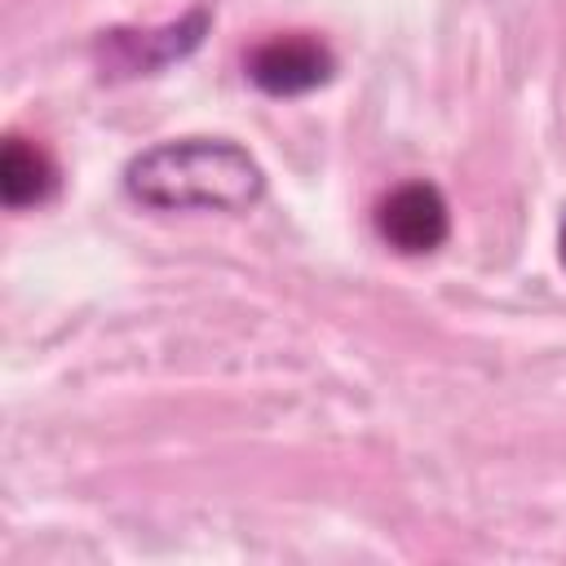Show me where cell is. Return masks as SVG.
<instances>
[{
	"label": "cell",
	"instance_id": "cell-1",
	"mask_svg": "<svg viewBox=\"0 0 566 566\" xmlns=\"http://www.w3.org/2000/svg\"><path fill=\"white\" fill-rule=\"evenodd\" d=\"M124 195L155 212H248L265 172L230 137H172L124 164Z\"/></svg>",
	"mask_w": 566,
	"mask_h": 566
},
{
	"label": "cell",
	"instance_id": "cell-2",
	"mask_svg": "<svg viewBox=\"0 0 566 566\" xmlns=\"http://www.w3.org/2000/svg\"><path fill=\"white\" fill-rule=\"evenodd\" d=\"M212 31V9L195 4L190 13L164 22V27H111L93 40V62L102 80H137V75H159L164 66L190 57L203 35Z\"/></svg>",
	"mask_w": 566,
	"mask_h": 566
},
{
	"label": "cell",
	"instance_id": "cell-3",
	"mask_svg": "<svg viewBox=\"0 0 566 566\" xmlns=\"http://www.w3.org/2000/svg\"><path fill=\"white\" fill-rule=\"evenodd\" d=\"M336 75V53L305 31L270 35L248 53V80L265 97H301L323 88Z\"/></svg>",
	"mask_w": 566,
	"mask_h": 566
},
{
	"label": "cell",
	"instance_id": "cell-4",
	"mask_svg": "<svg viewBox=\"0 0 566 566\" xmlns=\"http://www.w3.org/2000/svg\"><path fill=\"white\" fill-rule=\"evenodd\" d=\"M376 234L402 252V256H424L438 252L451 234V212L447 199L433 181H402L376 203Z\"/></svg>",
	"mask_w": 566,
	"mask_h": 566
},
{
	"label": "cell",
	"instance_id": "cell-5",
	"mask_svg": "<svg viewBox=\"0 0 566 566\" xmlns=\"http://www.w3.org/2000/svg\"><path fill=\"white\" fill-rule=\"evenodd\" d=\"M57 195V164L53 155L31 142V137H18L9 133L4 146H0V199L9 212H22V208H40Z\"/></svg>",
	"mask_w": 566,
	"mask_h": 566
},
{
	"label": "cell",
	"instance_id": "cell-6",
	"mask_svg": "<svg viewBox=\"0 0 566 566\" xmlns=\"http://www.w3.org/2000/svg\"><path fill=\"white\" fill-rule=\"evenodd\" d=\"M562 265H566V221H562Z\"/></svg>",
	"mask_w": 566,
	"mask_h": 566
}]
</instances>
